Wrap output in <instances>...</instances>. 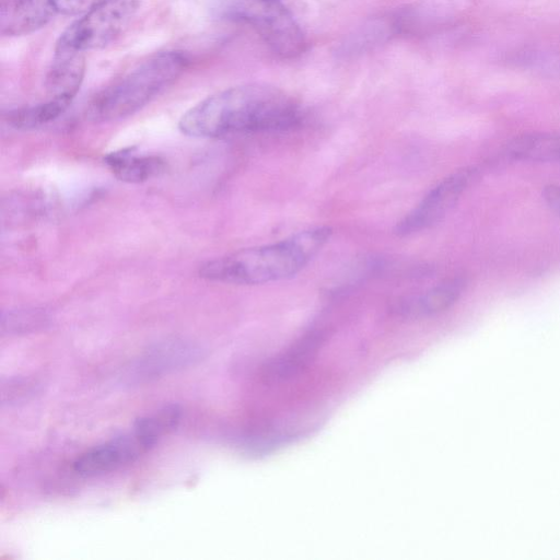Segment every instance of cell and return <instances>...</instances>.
<instances>
[{"mask_svg":"<svg viewBox=\"0 0 560 560\" xmlns=\"http://www.w3.org/2000/svg\"><path fill=\"white\" fill-rule=\"evenodd\" d=\"M471 177L472 171L464 168L443 178L398 222L395 233L408 236L439 223L455 206Z\"/></svg>","mask_w":560,"mask_h":560,"instance_id":"cell-7","label":"cell"},{"mask_svg":"<svg viewBox=\"0 0 560 560\" xmlns=\"http://www.w3.org/2000/svg\"><path fill=\"white\" fill-rule=\"evenodd\" d=\"M332 230L316 226L276 243L240 249L205 262L202 279L254 285L285 280L299 273L328 243Z\"/></svg>","mask_w":560,"mask_h":560,"instance_id":"cell-2","label":"cell"},{"mask_svg":"<svg viewBox=\"0 0 560 560\" xmlns=\"http://www.w3.org/2000/svg\"><path fill=\"white\" fill-rule=\"evenodd\" d=\"M463 288L464 282L459 278L445 280L419 295L401 301L396 306V312L408 317H424L441 313L457 301Z\"/></svg>","mask_w":560,"mask_h":560,"instance_id":"cell-12","label":"cell"},{"mask_svg":"<svg viewBox=\"0 0 560 560\" xmlns=\"http://www.w3.org/2000/svg\"><path fill=\"white\" fill-rule=\"evenodd\" d=\"M188 61L185 54L176 50L152 56L100 92L86 109L88 118L104 122L135 114L171 85L185 71Z\"/></svg>","mask_w":560,"mask_h":560,"instance_id":"cell-3","label":"cell"},{"mask_svg":"<svg viewBox=\"0 0 560 560\" xmlns=\"http://www.w3.org/2000/svg\"><path fill=\"white\" fill-rule=\"evenodd\" d=\"M180 418V407L176 404H168L149 415L138 418L132 429L155 445L160 439L178 427Z\"/></svg>","mask_w":560,"mask_h":560,"instance_id":"cell-17","label":"cell"},{"mask_svg":"<svg viewBox=\"0 0 560 560\" xmlns=\"http://www.w3.org/2000/svg\"><path fill=\"white\" fill-rule=\"evenodd\" d=\"M85 73L84 51L56 44L45 86L49 97L72 101Z\"/></svg>","mask_w":560,"mask_h":560,"instance_id":"cell-10","label":"cell"},{"mask_svg":"<svg viewBox=\"0 0 560 560\" xmlns=\"http://www.w3.org/2000/svg\"><path fill=\"white\" fill-rule=\"evenodd\" d=\"M509 154L522 161L560 162V136L526 135L514 139L508 147Z\"/></svg>","mask_w":560,"mask_h":560,"instance_id":"cell-15","label":"cell"},{"mask_svg":"<svg viewBox=\"0 0 560 560\" xmlns=\"http://www.w3.org/2000/svg\"><path fill=\"white\" fill-rule=\"evenodd\" d=\"M52 0H0V33L22 36L45 26L55 15Z\"/></svg>","mask_w":560,"mask_h":560,"instance_id":"cell-9","label":"cell"},{"mask_svg":"<svg viewBox=\"0 0 560 560\" xmlns=\"http://www.w3.org/2000/svg\"><path fill=\"white\" fill-rule=\"evenodd\" d=\"M243 18L266 45L282 58H294L306 48V38L292 13L279 0H254Z\"/></svg>","mask_w":560,"mask_h":560,"instance_id":"cell-6","label":"cell"},{"mask_svg":"<svg viewBox=\"0 0 560 560\" xmlns=\"http://www.w3.org/2000/svg\"><path fill=\"white\" fill-rule=\"evenodd\" d=\"M50 323V314L45 308L24 307L8 310L1 315V335L16 337L45 329Z\"/></svg>","mask_w":560,"mask_h":560,"instance_id":"cell-16","label":"cell"},{"mask_svg":"<svg viewBox=\"0 0 560 560\" xmlns=\"http://www.w3.org/2000/svg\"><path fill=\"white\" fill-rule=\"evenodd\" d=\"M42 390V384L31 376H9L1 380V406L16 407L32 400Z\"/></svg>","mask_w":560,"mask_h":560,"instance_id":"cell-18","label":"cell"},{"mask_svg":"<svg viewBox=\"0 0 560 560\" xmlns=\"http://www.w3.org/2000/svg\"><path fill=\"white\" fill-rule=\"evenodd\" d=\"M320 342L322 337L317 334L303 337L291 349L264 368V377L268 381H281L296 374L315 355Z\"/></svg>","mask_w":560,"mask_h":560,"instance_id":"cell-13","label":"cell"},{"mask_svg":"<svg viewBox=\"0 0 560 560\" xmlns=\"http://www.w3.org/2000/svg\"><path fill=\"white\" fill-rule=\"evenodd\" d=\"M303 119L300 104L282 90L252 83L212 94L189 108L179 119V130L195 138L291 129Z\"/></svg>","mask_w":560,"mask_h":560,"instance_id":"cell-1","label":"cell"},{"mask_svg":"<svg viewBox=\"0 0 560 560\" xmlns=\"http://www.w3.org/2000/svg\"><path fill=\"white\" fill-rule=\"evenodd\" d=\"M205 357L206 350L199 343L184 338H167L135 357L126 365L121 381L129 386L148 384L188 369Z\"/></svg>","mask_w":560,"mask_h":560,"instance_id":"cell-5","label":"cell"},{"mask_svg":"<svg viewBox=\"0 0 560 560\" xmlns=\"http://www.w3.org/2000/svg\"><path fill=\"white\" fill-rule=\"evenodd\" d=\"M138 8V0H106L70 24L56 44L84 52L103 48L128 27Z\"/></svg>","mask_w":560,"mask_h":560,"instance_id":"cell-4","label":"cell"},{"mask_svg":"<svg viewBox=\"0 0 560 560\" xmlns=\"http://www.w3.org/2000/svg\"><path fill=\"white\" fill-rule=\"evenodd\" d=\"M153 446L132 429L82 453L73 462L72 469L85 478L103 476L135 463Z\"/></svg>","mask_w":560,"mask_h":560,"instance_id":"cell-8","label":"cell"},{"mask_svg":"<svg viewBox=\"0 0 560 560\" xmlns=\"http://www.w3.org/2000/svg\"><path fill=\"white\" fill-rule=\"evenodd\" d=\"M542 196L547 205L560 215V186H545Z\"/></svg>","mask_w":560,"mask_h":560,"instance_id":"cell-20","label":"cell"},{"mask_svg":"<svg viewBox=\"0 0 560 560\" xmlns=\"http://www.w3.org/2000/svg\"><path fill=\"white\" fill-rule=\"evenodd\" d=\"M106 0H52L57 13L65 15L84 14Z\"/></svg>","mask_w":560,"mask_h":560,"instance_id":"cell-19","label":"cell"},{"mask_svg":"<svg viewBox=\"0 0 560 560\" xmlns=\"http://www.w3.org/2000/svg\"><path fill=\"white\" fill-rule=\"evenodd\" d=\"M104 163L119 180L139 184L163 174L165 161L154 154H139L136 148H124L107 153Z\"/></svg>","mask_w":560,"mask_h":560,"instance_id":"cell-11","label":"cell"},{"mask_svg":"<svg viewBox=\"0 0 560 560\" xmlns=\"http://www.w3.org/2000/svg\"><path fill=\"white\" fill-rule=\"evenodd\" d=\"M72 101L49 97L46 102L8 112L7 122L15 129H33L49 124L61 116Z\"/></svg>","mask_w":560,"mask_h":560,"instance_id":"cell-14","label":"cell"}]
</instances>
